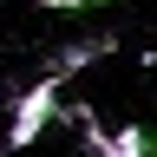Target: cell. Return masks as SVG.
<instances>
[{
    "mask_svg": "<svg viewBox=\"0 0 157 157\" xmlns=\"http://www.w3.org/2000/svg\"><path fill=\"white\" fill-rule=\"evenodd\" d=\"M85 7H105V0H85Z\"/></svg>",
    "mask_w": 157,
    "mask_h": 157,
    "instance_id": "obj_5",
    "label": "cell"
},
{
    "mask_svg": "<svg viewBox=\"0 0 157 157\" xmlns=\"http://www.w3.org/2000/svg\"><path fill=\"white\" fill-rule=\"evenodd\" d=\"M0 157H20V151H7V144H0Z\"/></svg>",
    "mask_w": 157,
    "mask_h": 157,
    "instance_id": "obj_4",
    "label": "cell"
},
{
    "mask_svg": "<svg viewBox=\"0 0 157 157\" xmlns=\"http://www.w3.org/2000/svg\"><path fill=\"white\" fill-rule=\"evenodd\" d=\"M39 7H85V0H39Z\"/></svg>",
    "mask_w": 157,
    "mask_h": 157,
    "instance_id": "obj_3",
    "label": "cell"
},
{
    "mask_svg": "<svg viewBox=\"0 0 157 157\" xmlns=\"http://www.w3.org/2000/svg\"><path fill=\"white\" fill-rule=\"evenodd\" d=\"M52 118H59V78H33L26 92H13V98H7V137H0V144H7V151L39 144Z\"/></svg>",
    "mask_w": 157,
    "mask_h": 157,
    "instance_id": "obj_1",
    "label": "cell"
},
{
    "mask_svg": "<svg viewBox=\"0 0 157 157\" xmlns=\"http://www.w3.org/2000/svg\"><path fill=\"white\" fill-rule=\"evenodd\" d=\"M111 52H118V39H111V33H92V39H66V46L52 52L46 78H59V85H66V78H78L85 66H98V59H111Z\"/></svg>",
    "mask_w": 157,
    "mask_h": 157,
    "instance_id": "obj_2",
    "label": "cell"
}]
</instances>
